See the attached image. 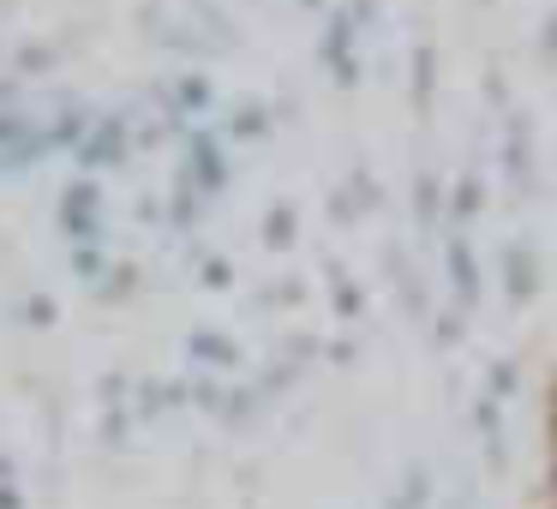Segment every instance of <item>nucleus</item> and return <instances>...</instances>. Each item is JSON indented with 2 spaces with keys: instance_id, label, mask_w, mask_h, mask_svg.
Segmentation results:
<instances>
[]
</instances>
